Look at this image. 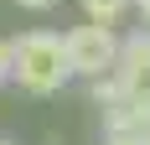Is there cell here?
Instances as JSON below:
<instances>
[{
    "label": "cell",
    "mask_w": 150,
    "mask_h": 145,
    "mask_svg": "<svg viewBox=\"0 0 150 145\" xmlns=\"http://www.w3.org/2000/svg\"><path fill=\"white\" fill-rule=\"evenodd\" d=\"M11 83H21V93H36V99H52L73 83L67 47L57 31H21L11 42Z\"/></svg>",
    "instance_id": "obj_1"
},
{
    "label": "cell",
    "mask_w": 150,
    "mask_h": 145,
    "mask_svg": "<svg viewBox=\"0 0 150 145\" xmlns=\"http://www.w3.org/2000/svg\"><path fill=\"white\" fill-rule=\"evenodd\" d=\"M62 47H67L73 78H104V72H114V57H119V31L98 26V21H83V26L62 31Z\"/></svg>",
    "instance_id": "obj_2"
},
{
    "label": "cell",
    "mask_w": 150,
    "mask_h": 145,
    "mask_svg": "<svg viewBox=\"0 0 150 145\" xmlns=\"http://www.w3.org/2000/svg\"><path fill=\"white\" fill-rule=\"evenodd\" d=\"M114 83H119V99H129V104H150V26L119 36Z\"/></svg>",
    "instance_id": "obj_3"
},
{
    "label": "cell",
    "mask_w": 150,
    "mask_h": 145,
    "mask_svg": "<svg viewBox=\"0 0 150 145\" xmlns=\"http://www.w3.org/2000/svg\"><path fill=\"white\" fill-rule=\"evenodd\" d=\"M78 5H83V16H88V21H98V26H119L124 11H129L135 0H78Z\"/></svg>",
    "instance_id": "obj_4"
},
{
    "label": "cell",
    "mask_w": 150,
    "mask_h": 145,
    "mask_svg": "<svg viewBox=\"0 0 150 145\" xmlns=\"http://www.w3.org/2000/svg\"><path fill=\"white\" fill-rule=\"evenodd\" d=\"M88 99L98 104V109L119 104V83H114V72H104V78H88Z\"/></svg>",
    "instance_id": "obj_5"
},
{
    "label": "cell",
    "mask_w": 150,
    "mask_h": 145,
    "mask_svg": "<svg viewBox=\"0 0 150 145\" xmlns=\"http://www.w3.org/2000/svg\"><path fill=\"white\" fill-rule=\"evenodd\" d=\"M11 83V42H0V88Z\"/></svg>",
    "instance_id": "obj_6"
},
{
    "label": "cell",
    "mask_w": 150,
    "mask_h": 145,
    "mask_svg": "<svg viewBox=\"0 0 150 145\" xmlns=\"http://www.w3.org/2000/svg\"><path fill=\"white\" fill-rule=\"evenodd\" d=\"M16 5H21V11H52L57 0H16Z\"/></svg>",
    "instance_id": "obj_7"
},
{
    "label": "cell",
    "mask_w": 150,
    "mask_h": 145,
    "mask_svg": "<svg viewBox=\"0 0 150 145\" xmlns=\"http://www.w3.org/2000/svg\"><path fill=\"white\" fill-rule=\"evenodd\" d=\"M104 145H145V140H135V135H104Z\"/></svg>",
    "instance_id": "obj_8"
},
{
    "label": "cell",
    "mask_w": 150,
    "mask_h": 145,
    "mask_svg": "<svg viewBox=\"0 0 150 145\" xmlns=\"http://www.w3.org/2000/svg\"><path fill=\"white\" fill-rule=\"evenodd\" d=\"M135 11H140V21L150 26V0H135Z\"/></svg>",
    "instance_id": "obj_9"
},
{
    "label": "cell",
    "mask_w": 150,
    "mask_h": 145,
    "mask_svg": "<svg viewBox=\"0 0 150 145\" xmlns=\"http://www.w3.org/2000/svg\"><path fill=\"white\" fill-rule=\"evenodd\" d=\"M0 145H11V140H0Z\"/></svg>",
    "instance_id": "obj_10"
}]
</instances>
